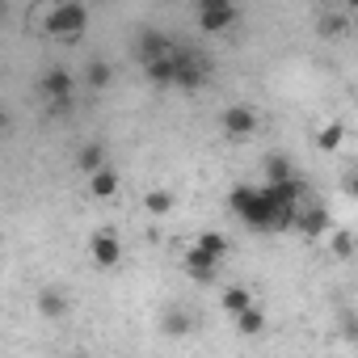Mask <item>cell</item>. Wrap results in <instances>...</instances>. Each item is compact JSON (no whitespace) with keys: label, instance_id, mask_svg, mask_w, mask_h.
<instances>
[{"label":"cell","instance_id":"cell-1","mask_svg":"<svg viewBox=\"0 0 358 358\" xmlns=\"http://www.w3.org/2000/svg\"><path fill=\"white\" fill-rule=\"evenodd\" d=\"M228 207L236 211V220H245V224L257 228V232H287L262 186H236V190L228 194Z\"/></svg>","mask_w":358,"mask_h":358},{"label":"cell","instance_id":"cell-2","mask_svg":"<svg viewBox=\"0 0 358 358\" xmlns=\"http://www.w3.org/2000/svg\"><path fill=\"white\" fill-rule=\"evenodd\" d=\"M47 34L51 38H64V43H76L85 30H89V9L76 5V0H64V5H51L47 17H43Z\"/></svg>","mask_w":358,"mask_h":358},{"label":"cell","instance_id":"cell-3","mask_svg":"<svg viewBox=\"0 0 358 358\" xmlns=\"http://www.w3.org/2000/svg\"><path fill=\"white\" fill-rule=\"evenodd\" d=\"M236 17H241V9L232 5V0H203V5H199V26H203L207 34H224V30H232Z\"/></svg>","mask_w":358,"mask_h":358},{"label":"cell","instance_id":"cell-4","mask_svg":"<svg viewBox=\"0 0 358 358\" xmlns=\"http://www.w3.org/2000/svg\"><path fill=\"white\" fill-rule=\"evenodd\" d=\"M257 110H249V106H241V101H232V106H224V114H220V131L228 135V139H249L253 131H257Z\"/></svg>","mask_w":358,"mask_h":358},{"label":"cell","instance_id":"cell-5","mask_svg":"<svg viewBox=\"0 0 358 358\" xmlns=\"http://www.w3.org/2000/svg\"><path fill=\"white\" fill-rule=\"evenodd\" d=\"M72 93H76V80L68 68H47L43 76V97L51 101V110H68L72 106Z\"/></svg>","mask_w":358,"mask_h":358},{"label":"cell","instance_id":"cell-6","mask_svg":"<svg viewBox=\"0 0 358 358\" xmlns=\"http://www.w3.org/2000/svg\"><path fill=\"white\" fill-rule=\"evenodd\" d=\"M89 257H93L101 270H114V266L122 262V241H118V232H110V228L93 232V236H89Z\"/></svg>","mask_w":358,"mask_h":358},{"label":"cell","instance_id":"cell-7","mask_svg":"<svg viewBox=\"0 0 358 358\" xmlns=\"http://www.w3.org/2000/svg\"><path fill=\"white\" fill-rule=\"evenodd\" d=\"M207 80V68L203 59H190V55H173V89H203Z\"/></svg>","mask_w":358,"mask_h":358},{"label":"cell","instance_id":"cell-8","mask_svg":"<svg viewBox=\"0 0 358 358\" xmlns=\"http://www.w3.org/2000/svg\"><path fill=\"white\" fill-rule=\"evenodd\" d=\"M215 270H220V262L215 257H207L203 249H186V274L194 278V282H215Z\"/></svg>","mask_w":358,"mask_h":358},{"label":"cell","instance_id":"cell-9","mask_svg":"<svg viewBox=\"0 0 358 358\" xmlns=\"http://www.w3.org/2000/svg\"><path fill=\"white\" fill-rule=\"evenodd\" d=\"M169 55H173V43L164 34H156V30H143L139 34V59L143 64H156V59H169Z\"/></svg>","mask_w":358,"mask_h":358},{"label":"cell","instance_id":"cell-10","mask_svg":"<svg viewBox=\"0 0 358 358\" xmlns=\"http://www.w3.org/2000/svg\"><path fill=\"white\" fill-rule=\"evenodd\" d=\"M160 329H164V337H190V329H194V316L186 312V308H164V316H160Z\"/></svg>","mask_w":358,"mask_h":358},{"label":"cell","instance_id":"cell-11","mask_svg":"<svg viewBox=\"0 0 358 358\" xmlns=\"http://www.w3.org/2000/svg\"><path fill=\"white\" fill-rule=\"evenodd\" d=\"M291 228H299L303 236H324V232H329V211H324V207H308V211L299 207V215H295Z\"/></svg>","mask_w":358,"mask_h":358},{"label":"cell","instance_id":"cell-12","mask_svg":"<svg viewBox=\"0 0 358 358\" xmlns=\"http://www.w3.org/2000/svg\"><path fill=\"white\" fill-rule=\"evenodd\" d=\"M89 194L93 199H114L118 194V173L106 164V169H97V173H89Z\"/></svg>","mask_w":358,"mask_h":358},{"label":"cell","instance_id":"cell-13","mask_svg":"<svg viewBox=\"0 0 358 358\" xmlns=\"http://www.w3.org/2000/svg\"><path fill=\"white\" fill-rule=\"evenodd\" d=\"M38 312H43L47 320H59V316L68 312V295L55 291V287H43V291H38Z\"/></svg>","mask_w":358,"mask_h":358},{"label":"cell","instance_id":"cell-14","mask_svg":"<svg viewBox=\"0 0 358 358\" xmlns=\"http://www.w3.org/2000/svg\"><path fill=\"white\" fill-rule=\"evenodd\" d=\"M194 249H203L207 257H215V262H224V257H228V236H224V232H211V228H207V232H199V241H194Z\"/></svg>","mask_w":358,"mask_h":358},{"label":"cell","instance_id":"cell-15","mask_svg":"<svg viewBox=\"0 0 358 358\" xmlns=\"http://www.w3.org/2000/svg\"><path fill=\"white\" fill-rule=\"evenodd\" d=\"M257 299L249 295V287H224V312L228 316H241V312H249Z\"/></svg>","mask_w":358,"mask_h":358},{"label":"cell","instance_id":"cell-16","mask_svg":"<svg viewBox=\"0 0 358 358\" xmlns=\"http://www.w3.org/2000/svg\"><path fill=\"white\" fill-rule=\"evenodd\" d=\"M177 55V51H173ZM173 55L169 59H156V64H143V76L152 80V85H160V89H173Z\"/></svg>","mask_w":358,"mask_h":358},{"label":"cell","instance_id":"cell-17","mask_svg":"<svg viewBox=\"0 0 358 358\" xmlns=\"http://www.w3.org/2000/svg\"><path fill=\"white\" fill-rule=\"evenodd\" d=\"M76 164L85 169V177L97 173V169H106V148H101V143H85V148L76 152Z\"/></svg>","mask_w":358,"mask_h":358},{"label":"cell","instance_id":"cell-18","mask_svg":"<svg viewBox=\"0 0 358 358\" xmlns=\"http://www.w3.org/2000/svg\"><path fill=\"white\" fill-rule=\"evenodd\" d=\"M262 329H266V312H262L257 303H253L249 312H241V316H236V333H241V337H257Z\"/></svg>","mask_w":358,"mask_h":358},{"label":"cell","instance_id":"cell-19","mask_svg":"<svg viewBox=\"0 0 358 358\" xmlns=\"http://www.w3.org/2000/svg\"><path fill=\"white\" fill-rule=\"evenodd\" d=\"M278 182H295L287 156H270V160H266V186H278Z\"/></svg>","mask_w":358,"mask_h":358},{"label":"cell","instance_id":"cell-20","mask_svg":"<svg viewBox=\"0 0 358 358\" xmlns=\"http://www.w3.org/2000/svg\"><path fill=\"white\" fill-rule=\"evenodd\" d=\"M110 76H114V72H110V64H106V59H93V64H89V72H85V85H89V89H106V85H110Z\"/></svg>","mask_w":358,"mask_h":358},{"label":"cell","instance_id":"cell-21","mask_svg":"<svg viewBox=\"0 0 358 358\" xmlns=\"http://www.w3.org/2000/svg\"><path fill=\"white\" fill-rule=\"evenodd\" d=\"M143 207H148L152 215H169V211H173V194H169V190H148Z\"/></svg>","mask_w":358,"mask_h":358},{"label":"cell","instance_id":"cell-22","mask_svg":"<svg viewBox=\"0 0 358 358\" xmlns=\"http://www.w3.org/2000/svg\"><path fill=\"white\" fill-rule=\"evenodd\" d=\"M341 139H345V127H341V122H329V127H324V131L316 135V143H320L324 152H333V148H337Z\"/></svg>","mask_w":358,"mask_h":358},{"label":"cell","instance_id":"cell-23","mask_svg":"<svg viewBox=\"0 0 358 358\" xmlns=\"http://www.w3.org/2000/svg\"><path fill=\"white\" fill-rule=\"evenodd\" d=\"M345 30H350V22H345L341 13H324V17H320V34H333V38H337V34H345Z\"/></svg>","mask_w":358,"mask_h":358},{"label":"cell","instance_id":"cell-24","mask_svg":"<svg viewBox=\"0 0 358 358\" xmlns=\"http://www.w3.org/2000/svg\"><path fill=\"white\" fill-rule=\"evenodd\" d=\"M333 253H337V257H350V253H354L350 232H333Z\"/></svg>","mask_w":358,"mask_h":358},{"label":"cell","instance_id":"cell-25","mask_svg":"<svg viewBox=\"0 0 358 358\" xmlns=\"http://www.w3.org/2000/svg\"><path fill=\"white\" fill-rule=\"evenodd\" d=\"M5 131H9V114H5V110H0V135H5Z\"/></svg>","mask_w":358,"mask_h":358},{"label":"cell","instance_id":"cell-26","mask_svg":"<svg viewBox=\"0 0 358 358\" xmlns=\"http://www.w3.org/2000/svg\"><path fill=\"white\" fill-rule=\"evenodd\" d=\"M0 13H5V5H0Z\"/></svg>","mask_w":358,"mask_h":358}]
</instances>
